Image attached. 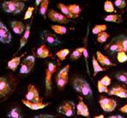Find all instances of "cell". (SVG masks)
Masks as SVG:
<instances>
[{
    "mask_svg": "<svg viewBox=\"0 0 127 118\" xmlns=\"http://www.w3.org/2000/svg\"><path fill=\"white\" fill-rule=\"evenodd\" d=\"M35 63V57L33 55H29L24 59L22 62L21 69H20V73L22 74H28L32 71L33 68V65Z\"/></svg>",
    "mask_w": 127,
    "mask_h": 118,
    "instance_id": "obj_6",
    "label": "cell"
},
{
    "mask_svg": "<svg viewBox=\"0 0 127 118\" xmlns=\"http://www.w3.org/2000/svg\"><path fill=\"white\" fill-rule=\"evenodd\" d=\"M33 10H34V7H29L25 15H24V20H28L29 18H31V16H33Z\"/></svg>",
    "mask_w": 127,
    "mask_h": 118,
    "instance_id": "obj_38",
    "label": "cell"
},
{
    "mask_svg": "<svg viewBox=\"0 0 127 118\" xmlns=\"http://www.w3.org/2000/svg\"><path fill=\"white\" fill-rule=\"evenodd\" d=\"M108 94L111 96L121 97V98H127V89L122 87V86H116L110 90Z\"/></svg>",
    "mask_w": 127,
    "mask_h": 118,
    "instance_id": "obj_14",
    "label": "cell"
},
{
    "mask_svg": "<svg viewBox=\"0 0 127 118\" xmlns=\"http://www.w3.org/2000/svg\"><path fill=\"white\" fill-rule=\"evenodd\" d=\"M48 18H49L51 21L59 22L61 24H66L68 22H70V20L67 16H65L64 15L61 14V13L58 12V11L54 10H50L48 11Z\"/></svg>",
    "mask_w": 127,
    "mask_h": 118,
    "instance_id": "obj_8",
    "label": "cell"
},
{
    "mask_svg": "<svg viewBox=\"0 0 127 118\" xmlns=\"http://www.w3.org/2000/svg\"><path fill=\"white\" fill-rule=\"evenodd\" d=\"M92 65H93V69H94V76H96V74L100 72H104L106 71V68H103L101 65H100V63L98 62L96 59H95V55L93 56L92 58Z\"/></svg>",
    "mask_w": 127,
    "mask_h": 118,
    "instance_id": "obj_24",
    "label": "cell"
},
{
    "mask_svg": "<svg viewBox=\"0 0 127 118\" xmlns=\"http://www.w3.org/2000/svg\"><path fill=\"white\" fill-rule=\"evenodd\" d=\"M69 54H70V50H69L68 48H64V49H61V50H59V51H58L57 53H56V55L59 58V59H60V60H64Z\"/></svg>",
    "mask_w": 127,
    "mask_h": 118,
    "instance_id": "obj_29",
    "label": "cell"
},
{
    "mask_svg": "<svg viewBox=\"0 0 127 118\" xmlns=\"http://www.w3.org/2000/svg\"><path fill=\"white\" fill-rule=\"evenodd\" d=\"M69 70H70V65H66L64 68L59 71V73L56 76V84H57L58 88H59V89H63L68 83Z\"/></svg>",
    "mask_w": 127,
    "mask_h": 118,
    "instance_id": "obj_3",
    "label": "cell"
},
{
    "mask_svg": "<svg viewBox=\"0 0 127 118\" xmlns=\"http://www.w3.org/2000/svg\"><path fill=\"white\" fill-rule=\"evenodd\" d=\"M109 118H125V117H122V116H120V115H114V116H111V117H109Z\"/></svg>",
    "mask_w": 127,
    "mask_h": 118,
    "instance_id": "obj_44",
    "label": "cell"
},
{
    "mask_svg": "<svg viewBox=\"0 0 127 118\" xmlns=\"http://www.w3.org/2000/svg\"><path fill=\"white\" fill-rule=\"evenodd\" d=\"M30 27H31V24L30 23H28L26 25V28H25V30L23 32V35H22L21 40H20V47H19V51L27 44L28 41H29V35H30Z\"/></svg>",
    "mask_w": 127,
    "mask_h": 118,
    "instance_id": "obj_18",
    "label": "cell"
},
{
    "mask_svg": "<svg viewBox=\"0 0 127 118\" xmlns=\"http://www.w3.org/2000/svg\"><path fill=\"white\" fill-rule=\"evenodd\" d=\"M13 1H21V2H23V1H26V0H13Z\"/></svg>",
    "mask_w": 127,
    "mask_h": 118,
    "instance_id": "obj_47",
    "label": "cell"
},
{
    "mask_svg": "<svg viewBox=\"0 0 127 118\" xmlns=\"http://www.w3.org/2000/svg\"><path fill=\"white\" fill-rule=\"evenodd\" d=\"M22 57V55L18 56V57H15V58H13L12 59H10V60L8 62V64H7L8 69H10L11 71H16V68H17V66L20 65V63H21Z\"/></svg>",
    "mask_w": 127,
    "mask_h": 118,
    "instance_id": "obj_20",
    "label": "cell"
},
{
    "mask_svg": "<svg viewBox=\"0 0 127 118\" xmlns=\"http://www.w3.org/2000/svg\"><path fill=\"white\" fill-rule=\"evenodd\" d=\"M58 8L61 10L63 15H64V16H67L68 18H76L74 15L70 13V11L68 8V5H65L62 3H58Z\"/></svg>",
    "mask_w": 127,
    "mask_h": 118,
    "instance_id": "obj_23",
    "label": "cell"
},
{
    "mask_svg": "<svg viewBox=\"0 0 127 118\" xmlns=\"http://www.w3.org/2000/svg\"><path fill=\"white\" fill-rule=\"evenodd\" d=\"M40 38L42 41L47 42L48 44L53 45V46H57L61 43L60 40L57 37V35L53 33H51L47 30H45L40 34Z\"/></svg>",
    "mask_w": 127,
    "mask_h": 118,
    "instance_id": "obj_10",
    "label": "cell"
},
{
    "mask_svg": "<svg viewBox=\"0 0 127 118\" xmlns=\"http://www.w3.org/2000/svg\"><path fill=\"white\" fill-rule=\"evenodd\" d=\"M2 8L6 13L17 15L21 13L25 8V4L21 1H13V0H7L4 1L2 4Z\"/></svg>",
    "mask_w": 127,
    "mask_h": 118,
    "instance_id": "obj_2",
    "label": "cell"
},
{
    "mask_svg": "<svg viewBox=\"0 0 127 118\" xmlns=\"http://www.w3.org/2000/svg\"><path fill=\"white\" fill-rule=\"evenodd\" d=\"M94 118H105L103 115H100V116H97V117H95Z\"/></svg>",
    "mask_w": 127,
    "mask_h": 118,
    "instance_id": "obj_46",
    "label": "cell"
},
{
    "mask_svg": "<svg viewBox=\"0 0 127 118\" xmlns=\"http://www.w3.org/2000/svg\"><path fill=\"white\" fill-rule=\"evenodd\" d=\"M57 70V65L53 62H49L47 65V68L46 70V77H45V85L47 91L52 90V76Z\"/></svg>",
    "mask_w": 127,
    "mask_h": 118,
    "instance_id": "obj_5",
    "label": "cell"
},
{
    "mask_svg": "<svg viewBox=\"0 0 127 118\" xmlns=\"http://www.w3.org/2000/svg\"><path fill=\"white\" fill-rule=\"evenodd\" d=\"M97 88H98V91L100 93H102V92L108 93L109 92V90H108L107 86H105L104 85H102V84L100 82V80H99L98 83H97Z\"/></svg>",
    "mask_w": 127,
    "mask_h": 118,
    "instance_id": "obj_35",
    "label": "cell"
},
{
    "mask_svg": "<svg viewBox=\"0 0 127 118\" xmlns=\"http://www.w3.org/2000/svg\"><path fill=\"white\" fill-rule=\"evenodd\" d=\"M22 102V104H24V105L33 110H41V109L46 108L49 104H44V103H42V101H40V102H30V101H28L26 99H23Z\"/></svg>",
    "mask_w": 127,
    "mask_h": 118,
    "instance_id": "obj_13",
    "label": "cell"
},
{
    "mask_svg": "<svg viewBox=\"0 0 127 118\" xmlns=\"http://www.w3.org/2000/svg\"><path fill=\"white\" fill-rule=\"evenodd\" d=\"M106 24H97L95 25L92 29V33L94 35H98L99 33L103 32V31H106Z\"/></svg>",
    "mask_w": 127,
    "mask_h": 118,
    "instance_id": "obj_32",
    "label": "cell"
},
{
    "mask_svg": "<svg viewBox=\"0 0 127 118\" xmlns=\"http://www.w3.org/2000/svg\"><path fill=\"white\" fill-rule=\"evenodd\" d=\"M59 112L63 115L66 116L68 117H73L76 111V107L75 106V104L71 101H66L64 103V104L59 108Z\"/></svg>",
    "mask_w": 127,
    "mask_h": 118,
    "instance_id": "obj_4",
    "label": "cell"
},
{
    "mask_svg": "<svg viewBox=\"0 0 127 118\" xmlns=\"http://www.w3.org/2000/svg\"><path fill=\"white\" fill-rule=\"evenodd\" d=\"M100 107L106 112H112L116 109L117 103L115 100L112 98H108L106 97H101L99 100Z\"/></svg>",
    "mask_w": 127,
    "mask_h": 118,
    "instance_id": "obj_7",
    "label": "cell"
},
{
    "mask_svg": "<svg viewBox=\"0 0 127 118\" xmlns=\"http://www.w3.org/2000/svg\"><path fill=\"white\" fill-rule=\"evenodd\" d=\"M10 91V85L9 81L3 77L0 79V97H4Z\"/></svg>",
    "mask_w": 127,
    "mask_h": 118,
    "instance_id": "obj_15",
    "label": "cell"
},
{
    "mask_svg": "<svg viewBox=\"0 0 127 118\" xmlns=\"http://www.w3.org/2000/svg\"><path fill=\"white\" fill-rule=\"evenodd\" d=\"M68 8H69V10H70V13L73 14L76 18L79 16L80 13H81V11H82L81 7L77 4H70V5H68Z\"/></svg>",
    "mask_w": 127,
    "mask_h": 118,
    "instance_id": "obj_27",
    "label": "cell"
},
{
    "mask_svg": "<svg viewBox=\"0 0 127 118\" xmlns=\"http://www.w3.org/2000/svg\"><path fill=\"white\" fill-rule=\"evenodd\" d=\"M52 29L54 31V33L59 34V35H65L67 33V29L61 25H52Z\"/></svg>",
    "mask_w": 127,
    "mask_h": 118,
    "instance_id": "obj_28",
    "label": "cell"
},
{
    "mask_svg": "<svg viewBox=\"0 0 127 118\" xmlns=\"http://www.w3.org/2000/svg\"><path fill=\"white\" fill-rule=\"evenodd\" d=\"M109 37V34L106 33V31H103V32H100L97 35V42L100 43H104L106 42V40Z\"/></svg>",
    "mask_w": 127,
    "mask_h": 118,
    "instance_id": "obj_33",
    "label": "cell"
},
{
    "mask_svg": "<svg viewBox=\"0 0 127 118\" xmlns=\"http://www.w3.org/2000/svg\"><path fill=\"white\" fill-rule=\"evenodd\" d=\"M117 59H118V60H119V62L125 63L126 61H127V54L124 51L118 52Z\"/></svg>",
    "mask_w": 127,
    "mask_h": 118,
    "instance_id": "obj_34",
    "label": "cell"
},
{
    "mask_svg": "<svg viewBox=\"0 0 127 118\" xmlns=\"http://www.w3.org/2000/svg\"><path fill=\"white\" fill-rule=\"evenodd\" d=\"M76 114L79 116H83V117H89V110L86 104L83 102V98L81 97H79V102H78L77 105H76Z\"/></svg>",
    "mask_w": 127,
    "mask_h": 118,
    "instance_id": "obj_12",
    "label": "cell"
},
{
    "mask_svg": "<svg viewBox=\"0 0 127 118\" xmlns=\"http://www.w3.org/2000/svg\"><path fill=\"white\" fill-rule=\"evenodd\" d=\"M104 10L107 13L114 12V4L113 3V2L110 1V0H106L105 3H104Z\"/></svg>",
    "mask_w": 127,
    "mask_h": 118,
    "instance_id": "obj_31",
    "label": "cell"
},
{
    "mask_svg": "<svg viewBox=\"0 0 127 118\" xmlns=\"http://www.w3.org/2000/svg\"><path fill=\"white\" fill-rule=\"evenodd\" d=\"M10 26L12 28V30L16 35H20L25 30L26 26L23 24V22L19 21H12L10 22Z\"/></svg>",
    "mask_w": 127,
    "mask_h": 118,
    "instance_id": "obj_16",
    "label": "cell"
},
{
    "mask_svg": "<svg viewBox=\"0 0 127 118\" xmlns=\"http://www.w3.org/2000/svg\"><path fill=\"white\" fill-rule=\"evenodd\" d=\"M118 80H119L120 82H123L126 85H127V72H121V73H119L116 76Z\"/></svg>",
    "mask_w": 127,
    "mask_h": 118,
    "instance_id": "obj_37",
    "label": "cell"
},
{
    "mask_svg": "<svg viewBox=\"0 0 127 118\" xmlns=\"http://www.w3.org/2000/svg\"><path fill=\"white\" fill-rule=\"evenodd\" d=\"M42 1H43V0H35V5H36V6L40 5V3H41Z\"/></svg>",
    "mask_w": 127,
    "mask_h": 118,
    "instance_id": "obj_45",
    "label": "cell"
},
{
    "mask_svg": "<svg viewBox=\"0 0 127 118\" xmlns=\"http://www.w3.org/2000/svg\"><path fill=\"white\" fill-rule=\"evenodd\" d=\"M0 79H1V77H0Z\"/></svg>",
    "mask_w": 127,
    "mask_h": 118,
    "instance_id": "obj_48",
    "label": "cell"
},
{
    "mask_svg": "<svg viewBox=\"0 0 127 118\" xmlns=\"http://www.w3.org/2000/svg\"><path fill=\"white\" fill-rule=\"evenodd\" d=\"M72 85L77 92L81 93L83 96L88 97H91L93 96V91L91 90L90 85L83 78H76L72 82Z\"/></svg>",
    "mask_w": 127,
    "mask_h": 118,
    "instance_id": "obj_1",
    "label": "cell"
},
{
    "mask_svg": "<svg viewBox=\"0 0 127 118\" xmlns=\"http://www.w3.org/2000/svg\"><path fill=\"white\" fill-rule=\"evenodd\" d=\"M48 5H49V0H43L40 4L39 12H40V14L44 18H46V13H47Z\"/></svg>",
    "mask_w": 127,
    "mask_h": 118,
    "instance_id": "obj_25",
    "label": "cell"
},
{
    "mask_svg": "<svg viewBox=\"0 0 127 118\" xmlns=\"http://www.w3.org/2000/svg\"><path fill=\"white\" fill-rule=\"evenodd\" d=\"M33 118H57L55 117L54 116H52V115H46V114H40V115H38V116H35Z\"/></svg>",
    "mask_w": 127,
    "mask_h": 118,
    "instance_id": "obj_41",
    "label": "cell"
},
{
    "mask_svg": "<svg viewBox=\"0 0 127 118\" xmlns=\"http://www.w3.org/2000/svg\"><path fill=\"white\" fill-rule=\"evenodd\" d=\"M36 56L38 58H40V59H45V58L50 57V56H51V54H50V51L47 48V47H46L45 44H42L37 48Z\"/></svg>",
    "mask_w": 127,
    "mask_h": 118,
    "instance_id": "obj_19",
    "label": "cell"
},
{
    "mask_svg": "<svg viewBox=\"0 0 127 118\" xmlns=\"http://www.w3.org/2000/svg\"><path fill=\"white\" fill-rule=\"evenodd\" d=\"M12 40V35L7 27L0 21V42L3 44H9Z\"/></svg>",
    "mask_w": 127,
    "mask_h": 118,
    "instance_id": "obj_11",
    "label": "cell"
},
{
    "mask_svg": "<svg viewBox=\"0 0 127 118\" xmlns=\"http://www.w3.org/2000/svg\"><path fill=\"white\" fill-rule=\"evenodd\" d=\"M126 4V0H114V5L119 9H124Z\"/></svg>",
    "mask_w": 127,
    "mask_h": 118,
    "instance_id": "obj_36",
    "label": "cell"
},
{
    "mask_svg": "<svg viewBox=\"0 0 127 118\" xmlns=\"http://www.w3.org/2000/svg\"><path fill=\"white\" fill-rule=\"evenodd\" d=\"M96 59L98 60V62L102 65H110V66H114L116 65L114 63H113L106 55H104L102 53H100V51L96 52Z\"/></svg>",
    "mask_w": 127,
    "mask_h": 118,
    "instance_id": "obj_17",
    "label": "cell"
},
{
    "mask_svg": "<svg viewBox=\"0 0 127 118\" xmlns=\"http://www.w3.org/2000/svg\"><path fill=\"white\" fill-rule=\"evenodd\" d=\"M121 42V46H122V49L124 52L127 53V38L126 37H123L120 39Z\"/></svg>",
    "mask_w": 127,
    "mask_h": 118,
    "instance_id": "obj_40",
    "label": "cell"
},
{
    "mask_svg": "<svg viewBox=\"0 0 127 118\" xmlns=\"http://www.w3.org/2000/svg\"><path fill=\"white\" fill-rule=\"evenodd\" d=\"M106 48L110 50L111 52H120V51H123L122 49V46H121V42H120V39L117 40L116 42H112L110 43L109 45L106 47Z\"/></svg>",
    "mask_w": 127,
    "mask_h": 118,
    "instance_id": "obj_21",
    "label": "cell"
},
{
    "mask_svg": "<svg viewBox=\"0 0 127 118\" xmlns=\"http://www.w3.org/2000/svg\"><path fill=\"white\" fill-rule=\"evenodd\" d=\"M83 48H77L76 49H75L72 52L71 55H70V59H78L82 55H83Z\"/></svg>",
    "mask_w": 127,
    "mask_h": 118,
    "instance_id": "obj_30",
    "label": "cell"
},
{
    "mask_svg": "<svg viewBox=\"0 0 127 118\" xmlns=\"http://www.w3.org/2000/svg\"><path fill=\"white\" fill-rule=\"evenodd\" d=\"M111 81H112L111 78H109L108 76H104L103 78L100 80V82L102 84V85H104L105 86H107V87L111 85Z\"/></svg>",
    "mask_w": 127,
    "mask_h": 118,
    "instance_id": "obj_39",
    "label": "cell"
},
{
    "mask_svg": "<svg viewBox=\"0 0 127 118\" xmlns=\"http://www.w3.org/2000/svg\"><path fill=\"white\" fill-rule=\"evenodd\" d=\"M119 110H120L121 112H123V113H126L127 114V104H126V105L123 106V107H121Z\"/></svg>",
    "mask_w": 127,
    "mask_h": 118,
    "instance_id": "obj_43",
    "label": "cell"
},
{
    "mask_svg": "<svg viewBox=\"0 0 127 118\" xmlns=\"http://www.w3.org/2000/svg\"><path fill=\"white\" fill-rule=\"evenodd\" d=\"M9 118H22V110L20 108H13L8 113Z\"/></svg>",
    "mask_w": 127,
    "mask_h": 118,
    "instance_id": "obj_26",
    "label": "cell"
},
{
    "mask_svg": "<svg viewBox=\"0 0 127 118\" xmlns=\"http://www.w3.org/2000/svg\"><path fill=\"white\" fill-rule=\"evenodd\" d=\"M83 55L84 56V59L86 63L88 62V58H89V52H88V49L86 48H83Z\"/></svg>",
    "mask_w": 127,
    "mask_h": 118,
    "instance_id": "obj_42",
    "label": "cell"
},
{
    "mask_svg": "<svg viewBox=\"0 0 127 118\" xmlns=\"http://www.w3.org/2000/svg\"><path fill=\"white\" fill-rule=\"evenodd\" d=\"M25 99L30 102H40L42 101L39 94V91L33 85H28V91L25 96Z\"/></svg>",
    "mask_w": 127,
    "mask_h": 118,
    "instance_id": "obj_9",
    "label": "cell"
},
{
    "mask_svg": "<svg viewBox=\"0 0 127 118\" xmlns=\"http://www.w3.org/2000/svg\"><path fill=\"white\" fill-rule=\"evenodd\" d=\"M104 20L109 22H116V23H121L123 22L122 16L118 14H110L104 17Z\"/></svg>",
    "mask_w": 127,
    "mask_h": 118,
    "instance_id": "obj_22",
    "label": "cell"
}]
</instances>
